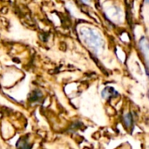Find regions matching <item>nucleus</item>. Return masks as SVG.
I'll list each match as a JSON object with an SVG mask.
<instances>
[{
    "label": "nucleus",
    "instance_id": "f03ea898",
    "mask_svg": "<svg viewBox=\"0 0 149 149\" xmlns=\"http://www.w3.org/2000/svg\"><path fill=\"white\" fill-rule=\"evenodd\" d=\"M141 48L142 51V53L147 60V63L149 65V45L148 43L147 42L146 39H142L141 42Z\"/></svg>",
    "mask_w": 149,
    "mask_h": 149
},
{
    "label": "nucleus",
    "instance_id": "20e7f679",
    "mask_svg": "<svg viewBox=\"0 0 149 149\" xmlns=\"http://www.w3.org/2000/svg\"><path fill=\"white\" fill-rule=\"evenodd\" d=\"M147 2H148V3H149V0H147Z\"/></svg>",
    "mask_w": 149,
    "mask_h": 149
},
{
    "label": "nucleus",
    "instance_id": "7ed1b4c3",
    "mask_svg": "<svg viewBox=\"0 0 149 149\" xmlns=\"http://www.w3.org/2000/svg\"><path fill=\"white\" fill-rule=\"evenodd\" d=\"M82 1H83V2H85V3H89V1H90V0H82Z\"/></svg>",
    "mask_w": 149,
    "mask_h": 149
},
{
    "label": "nucleus",
    "instance_id": "f257e3e1",
    "mask_svg": "<svg viewBox=\"0 0 149 149\" xmlns=\"http://www.w3.org/2000/svg\"><path fill=\"white\" fill-rule=\"evenodd\" d=\"M86 42L88 44V45H90L92 48H93L94 50H100L101 48L102 45V40L101 38L100 37V35L98 33H96L93 31H87L86 32Z\"/></svg>",
    "mask_w": 149,
    "mask_h": 149
}]
</instances>
